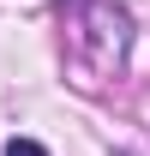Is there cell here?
<instances>
[{"label": "cell", "mask_w": 150, "mask_h": 156, "mask_svg": "<svg viewBox=\"0 0 150 156\" xmlns=\"http://www.w3.org/2000/svg\"><path fill=\"white\" fill-rule=\"evenodd\" d=\"M0 156H48V150H42L36 138H6V150H0Z\"/></svg>", "instance_id": "cell-1"}]
</instances>
